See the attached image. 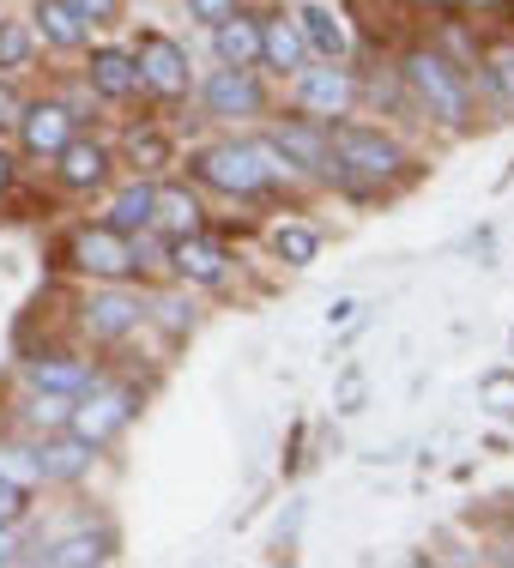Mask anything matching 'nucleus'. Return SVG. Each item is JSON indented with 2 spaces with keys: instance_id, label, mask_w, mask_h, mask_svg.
<instances>
[{
  "instance_id": "c756f323",
  "label": "nucleus",
  "mask_w": 514,
  "mask_h": 568,
  "mask_svg": "<svg viewBox=\"0 0 514 568\" xmlns=\"http://www.w3.org/2000/svg\"><path fill=\"white\" fill-rule=\"evenodd\" d=\"M188 12H194L200 24H219V19H230V12H236V0H188Z\"/></svg>"
},
{
  "instance_id": "1a4fd4ad",
  "label": "nucleus",
  "mask_w": 514,
  "mask_h": 568,
  "mask_svg": "<svg viewBox=\"0 0 514 568\" xmlns=\"http://www.w3.org/2000/svg\"><path fill=\"white\" fill-rule=\"evenodd\" d=\"M73 110L67 103H31V110L19 115V133H24V152H37V158H56L67 140H73Z\"/></svg>"
},
{
  "instance_id": "f704fd0d",
  "label": "nucleus",
  "mask_w": 514,
  "mask_h": 568,
  "mask_svg": "<svg viewBox=\"0 0 514 568\" xmlns=\"http://www.w3.org/2000/svg\"><path fill=\"white\" fill-rule=\"evenodd\" d=\"M12 557H19V545H12V532L0 526V562H12Z\"/></svg>"
},
{
  "instance_id": "7ed1b4c3",
  "label": "nucleus",
  "mask_w": 514,
  "mask_h": 568,
  "mask_svg": "<svg viewBox=\"0 0 514 568\" xmlns=\"http://www.w3.org/2000/svg\"><path fill=\"white\" fill-rule=\"evenodd\" d=\"M405 79H412V91L430 103V115H436V121H449V128L466 121V79H460L442 55H412V61H405Z\"/></svg>"
},
{
  "instance_id": "6e6552de",
  "label": "nucleus",
  "mask_w": 514,
  "mask_h": 568,
  "mask_svg": "<svg viewBox=\"0 0 514 568\" xmlns=\"http://www.w3.org/2000/svg\"><path fill=\"white\" fill-rule=\"evenodd\" d=\"M261 85H254V73L249 67H219V73L206 79V110L212 115H261Z\"/></svg>"
},
{
  "instance_id": "cd10ccee",
  "label": "nucleus",
  "mask_w": 514,
  "mask_h": 568,
  "mask_svg": "<svg viewBox=\"0 0 514 568\" xmlns=\"http://www.w3.org/2000/svg\"><path fill=\"white\" fill-rule=\"evenodd\" d=\"M67 412H73V399H67V394H43V399L31 405L37 424H67Z\"/></svg>"
},
{
  "instance_id": "a878e982",
  "label": "nucleus",
  "mask_w": 514,
  "mask_h": 568,
  "mask_svg": "<svg viewBox=\"0 0 514 568\" xmlns=\"http://www.w3.org/2000/svg\"><path fill=\"white\" fill-rule=\"evenodd\" d=\"M24 61H31V31H24V24H0V67L19 73Z\"/></svg>"
},
{
  "instance_id": "ddd939ff",
  "label": "nucleus",
  "mask_w": 514,
  "mask_h": 568,
  "mask_svg": "<svg viewBox=\"0 0 514 568\" xmlns=\"http://www.w3.org/2000/svg\"><path fill=\"white\" fill-rule=\"evenodd\" d=\"M212 43H219V61L224 67H254V61H261V24L230 12V19L212 24Z\"/></svg>"
},
{
  "instance_id": "dca6fc26",
  "label": "nucleus",
  "mask_w": 514,
  "mask_h": 568,
  "mask_svg": "<svg viewBox=\"0 0 514 568\" xmlns=\"http://www.w3.org/2000/svg\"><path fill=\"white\" fill-rule=\"evenodd\" d=\"M91 85H98L103 98H128V91L140 85V61H133L128 49H98V55H91Z\"/></svg>"
},
{
  "instance_id": "f257e3e1",
  "label": "nucleus",
  "mask_w": 514,
  "mask_h": 568,
  "mask_svg": "<svg viewBox=\"0 0 514 568\" xmlns=\"http://www.w3.org/2000/svg\"><path fill=\"white\" fill-rule=\"evenodd\" d=\"M200 175H206L212 187H224V194H266L279 175H291V158L279 164L273 140H261V145H212V152L200 158Z\"/></svg>"
},
{
  "instance_id": "6ab92c4d",
  "label": "nucleus",
  "mask_w": 514,
  "mask_h": 568,
  "mask_svg": "<svg viewBox=\"0 0 514 568\" xmlns=\"http://www.w3.org/2000/svg\"><path fill=\"white\" fill-rule=\"evenodd\" d=\"M37 466H43V478H56V484H73L79 471L91 466V442H85V436L49 442V448H37Z\"/></svg>"
},
{
  "instance_id": "9d476101",
  "label": "nucleus",
  "mask_w": 514,
  "mask_h": 568,
  "mask_svg": "<svg viewBox=\"0 0 514 568\" xmlns=\"http://www.w3.org/2000/svg\"><path fill=\"white\" fill-rule=\"evenodd\" d=\"M224 261H230V254L219 248V242H206L200 230H194V236H175V248H170V266L188 284H219L224 278Z\"/></svg>"
},
{
  "instance_id": "f03ea898",
  "label": "nucleus",
  "mask_w": 514,
  "mask_h": 568,
  "mask_svg": "<svg viewBox=\"0 0 514 568\" xmlns=\"http://www.w3.org/2000/svg\"><path fill=\"white\" fill-rule=\"evenodd\" d=\"M333 175H340L345 187H382V182H394L400 175V145L394 140H382V133H370V128H345V133H333Z\"/></svg>"
},
{
  "instance_id": "473e14b6",
  "label": "nucleus",
  "mask_w": 514,
  "mask_h": 568,
  "mask_svg": "<svg viewBox=\"0 0 514 568\" xmlns=\"http://www.w3.org/2000/svg\"><path fill=\"white\" fill-rule=\"evenodd\" d=\"M158 308H164V327H170V333L188 327V303H175V296H170V303H158Z\"/></svg>"
},
{
  "instance_id": "423d86ee",
  "label": "nucleus",
  "mask_w": 514,
  "mask_h": 568,
  "mask_svg": "<svg viewBox=\"0 0 514 568\" xmlns=\"http://www.w3.org/2000/svg\"><path fill=\"white\" fill-rule=\"evenodd\" d=\"M133 61H140V85H152L158 98H182L188 91V55L170 43V37H145Z\"/></svg>"
},
{
  "instance_id": "c9c22d12",
  "label": "nucleus",
  "mask_w": 514,
  "mask_h": 568,
  "mask_svg": "<svg viewBox=\"0 0 514 568\" xmlns=\"http://www.w3.org/2000/svg\"><path fill=\"white\" fill-rule=\"evenodd\" d=\"M0 187H7V158H0Z\"/></svg>"
},
{
  "instance_id": "b1692460",
  "label": "nucleus",
  "mask_w": 514,
  "mask_h": 568,
  "mask_svg": "<svg viewBox=\"0 0 514 568\" xmlns=\"http://www.w3.org/2000/svg\"><path fill=\"white\" fill-rule=\"evenodd\" d=\"M273 248L285 254L291 266H309L321 242H315V230H303V224H279V230H273Z\"/></svg>"
},
{
  "instance_id": "a211bd4d",
  "label": "nucleus",
  "mask_w": 514,
  "mask_h": 568,
  "mask_svg": "<svg viewBox=\"0 0 514 568\" xmlns=\"http://www.w3.org/2000/svg\"><path fill=\"white\" fill-rule=\"evenodd\" d=\"M152 224L170 230V236H194V230H200L194 194H182V187H158V194H152Z\"/></svg>"
},
{
  "instance_id": "39448f33",
  "label": "nucleus",
  "mask_w": 514,
  "mask_h": 568,
  "mask_svg": "<svg viewBox=\"0 0 514 568\" xmlns=\"http://www.w3.org/2000/svg\"><path fill=\"white\" fill-rule=\"evenodd\" d=\"M73 261L85 266L91 278H128L133 273V248H128V236L121 230H79L73 236Z\"/></svg>"
},
{
  "instance_id": "aec40b11",
  "label": "nucleus",
  "mask_w": 514,
  "mask_h": 568,
  "mask_svg": "<svg viewBox=\"0 0 514 568\" xmlns=\"http://www.w3.org/2000/svg\"><path fill=\"white\" fill-rule=\"evenodd\" d=\"M273 145H279V158H296L303 170H327L333 164V145L321 140L315 128H279Z\"/></svg>"
},
{
  "instance_id": "7c9ffc66",
  "label": "nucleus",
  "mask_w": 514,
  "mask_h": 568,
  "mask_svg": "<svg viewBox=\"0 0 514 568\" xmlns=\"http://www.w3.org/2000/svg\"><path fill=\"white\" fill-rule=\"evenodd\" d=\"M19 514H24V490H19V484L0 478V526H12Z\"/></svg>"
},
{
  "instance_id": "c85d7f7f",
  "label": "nucleus",
  "mask_w": 514,
  "mask_h": 568,
  "mask_svg": "<svg viewBox=\"0 0 514 568\" xmlns=\"http://www.w3.org/2000/svg\"><path fill=\"white\" fill-rule=\"evenodd\" d=\"M491 85L503 91V98L514 103V49H503V55H491Z\"/></svg>"
},
{
  "instance_id": "2f4dec72",
  "label": "nucleus",
  "mask_w": 514,
  "mask_h": 568,
  "mask_svg": "<svg viewBox=\"0 0 514 568\" xmlns=\"http://www.w3.org/2000/svg\"><path fill=\"white\" fill-rule=\"evenodd\" d=\"M73 12L85 24H103V19H115V0H73Z\"/></svg>"
},
{
  "instance_id": "9b49d317",
  "label": "nucleus",
  "mask_w": 514,
  "mask_h": 568,
  "mask_svg": "<svg viewBox=\"0 0 514 568\" xmlns=\"http://www.w3.org/2000/svg\"><path fill=\"white\" fill-rule=\"evenodd\" d=\"M296 31H303L309 55H321V61H345L351 31L340 24V12H333V7H303V12H296Z\"/></svg>"
},
{
  "instance_id": "2eb2a0df",
  "label": "nucleus",
  "mask_w": 514,
  "mask_h": 568,
  "mask_svg": "<svg viewBox=\"0 0 514 568\" xmlns=\"http://www.w3.org/2000/svg\"><path fill=\"white\" fill-rule=\"evenodd\" d=\"M56 158H61V182L67 187H98L103 170H110V152H103V145H91V140H67Z\"/></svg>"
},
{
  "instance_id": "393cba45",
  "label": "nucleus",
  "mask_w": 514,
  "mask_h": 568,
  "mask_svg": "<svg viewBox=\"0 0 514 568\" xmlns=\"http://www.w3.org/2000/svg\"><path fill=\"white\" fill-rule=\"evenodd\" d=\"M0 478L24 490V484L43 478V466H37V454H31V448H0Z\"/></svg>"
},
{
  "instance_id": "20e7f679",
  "label": "nucleus",
  "mask_w": 514,
  "mask_h": 568,
  "mask_svg": "<svg viewBox=\"0 0 514 568\" xmlns=\"http://www.w3.org/2000/svg\"><path fill=\"white\" fill-rule=\"evenodd\" d=\"M128 417H133V394H128V387H110V394H91V387H85V394L73 399V412H67V429L98 448V442L115 436Z\"/></svg>"
},
{
  "instance_id": "5701e85b",
  "label": "nucleus",
  "mask_w": 514,
  "mask_h": 568,
  "mask_svg": "<svg viewBox=\"0 0 514 568\" xmlns=\"http://www.w3.org/2000/svg\"><path fill=\"white\" fill-rule=\"evenodd\" d=\"M103 557H110V538L103 532H73V538H61V545L43 550L49 568H79V562H103Z\"/></svg>"
},
{
  "instance_id": "f8f14e48",
  "label": "nucleus",
  "mask_w": 514,
  "mask_h": 568,
  "mask_svg": "<svg viewBox=\"0 0 514 568\" xmlns=\"http://www.w3.org/2000/svg\"><path fill=\"white\" fill-rule=\"evenodd\" d=\"M140 296H128V291H103V296H91L85 303V321H91V333L98 339H121L128 327H140Z\"/></svg>"
},
{
  "instance_id": "bb28decb",
  "label": "nucleus",
  "mask_w": 514,
  "mask_h": 568,
  "mask_svg": "<svg viewBox=\"0 0 514 568\" xmlns=\"http://www.w3.org/2000/svg\"><path fill=\"white\" fill-rule=\"evenodd\" d=\"M128 248H133V266H158V261H164V242L152 236V224H145V230H133V242H128Z\"/></svg>"
},
{
  "instance_id": "412c9836",
  "label": "nucleus",
  "mask_w": 514,
  "mask_h": 568,
  "mask_svg": "<svg viewBox=\"0 0 514 568\" xmlns=\"http://www.w3.org/2000/svg\"><path fill=\"white\" fill-rule=\"evenodd\" d=\"M152 194H158V187H145V182L121 187V194H115V206H110V230H121V236H133V230H145V224H152Z\"/></svg>"
},
{
  "instance_id": "f3484780",
  "label": "nucleus",
  "mask_w": 514,
  "mask_h": 568,
  "mask_svg": "<svg viewBox=\"0 0 514 568\" xmlns=\"http://www.w3.org/2000/svg\"><path fill=\"white\" fill-rule=\"evenodd\" d=\"M37 31L56 49H79L85 43V19L73 12V0H37Z\"/></svg>"
},
{
  "instance_id": "4468645a",
  "label": "nucleus",
  "mask_w": 514,
  "mask_h": 568,
  "mask_svg": "<svg viewBox=\"0 0 514 568\" xmlns=\"http://www.w3.org/2000/svg\"><path fill=\"white\" fill-rule=\"evenodd\" d=\"M261 55L273 61L279 73H303L309 43H303V31H296V19H273V24H261Z\"/></svg>"
},
{
  "instance_id": "72a5a7b5",
  "label": "nucleus",
  "mask_w": 514,
  "mask_h": 568,
  "mask_svg": "<svg viewBox=\"0 0 514 568\" xmlns=\"http://www.w3.org/2000/svg\"><path fill=\"white\" fill-rule=\"evenodd\" d=\"M340 399H345V412H357V399H363V382H357V375H345V387H340Z\"/></svg>"
},
{
  "instance_id": "4be33fe9",
  "label": "nucleus",
  "mask_w": 514,
  "mask_h": 568,
  "mask_svg": "<svg viewBox=\"0 0 514 568\" xmlns=\"http://www.w3.org/2000/svg\"><path fill=\"white\" fill-rule=\"evenodd\" d=\"M31 382H37V394H67V399H79V394H85V387H91V369H85V363H37V369H31Z\"/></svg>"
},
{
  "instance_id": "0eeeda50",
  "label": "nucleus",
  "mask_w": 514,
  "mask_h": 568,
  "mask_svg": "<svg viewBox=\"0 0 514 568\" xmlns=\"http://www.w3.org/2000/svg\"><path fill=\"white\" fill-rule=\"evenodd\" d=\"M296 103H303L309 115H345L351 110V79H345V67H303V79H296Z\"/></svg>"
}]
</instances>
